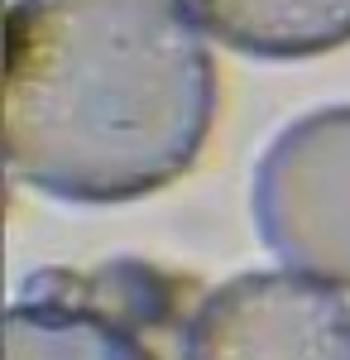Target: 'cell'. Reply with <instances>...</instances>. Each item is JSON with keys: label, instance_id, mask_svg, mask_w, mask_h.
<instances>
[{"label": "cell", "instance_id": "obj_4", "mask_svg": "<svg viewBox=\"0 0 350 360\" xmlns=\"http://www.w3.org/2000/svg\"><path fill=\"white\" fill-rule=\"evenodd\" d=\"M202 34L245 58L297 63L350 44V0H178Z\"/></svg>", "mask_w": 350, "mask_h": 360}, {"label": "cell", "instance_id": "obj_1", "mask_svg": "<svg viewBox=\"0 0 350 360\" xmlns=\"http://www.w3.org/2000/svg\"><path fill=\"white\" fill-rule=\"evenodd\" d=\"M216 58L178 0H15L5 159L63 202H135L178 183L212 135Z\"/></svg>", "mask_w": 350, "mask_h": 360}, {"label": "cell", "instance_id": "obj_2", "mask_svg": "<svg viewBox=\"0 0 350 360\" xmlns=\"http://www.w3.org/2000/svg\"><path fill=\"white\" fill-rule=\"evenodd\" d=\"M249 207L273 259L350 288V106L288 120L254 164Z\"/></svg>", "mask_w": 350, "mask_h": 360}, {"label": "cell", "instance_id": "obj_3", "mask_svg": "<svg viewBox=\"0 0 350 360\" xmlns=\"http://www.w3.org/2000/svg\"><path fill=\"white\" fill-rule=\"evenodd\" d=\"M183 360H350V303L297 269H254L212 288Z\"/></svg>", "mask_w": 350, "mask_h": 360}, {"label": "cell", "instance_id": "obj_5", "mask_svg": "<svg viewBox=\"0 0 350 360\" xmlns=\"http://www.w3.org/2000/svg\"><path fill=\"white\" fill-rule=\"evenodd\" d=\"M5 360H159L130 322L91 303L25 288L5 312Z\"/></svg>", "mask_w": 350, "mask_h": 360}]
</instances>
